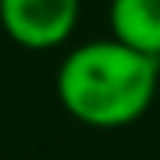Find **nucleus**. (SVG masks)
<instances>
[{
    "instance_id": "2",
    "label": "nucleus",
    "mask_w": 160,
    "mask_h": 160,
    "mask_svg": "<svg viewBox=\"0 0 160 160\" xmlns=\"http://www.w3.org/2000/svg\"><path fill=\"white\" fill-rule=\"evenodd\" d=\"M82 0H0V26L17 46L49 52L72 39Z\"/></svg>"
},
{
    "instance_id": "3",
    "label": "nucleus",
    "mask_w": 160,
    "mask_h": 160,
    "mask_svg": "<svg viewBox=\"0 0 160 160\" xmlns=\"http://www.w3.org/2000/svg\"><path fill=\"white\" fill-rule=\"evenodd\" d=\"M108 23L114 39L160 59V0H111Z\"/></svg>"
},
{
    "instance_id": "1",
    "label": "nucleus",
    "mask_w": 160,
    "mask_h": 160,
    "mask_svg": "<svg viewBox=\"0 0 160 160\" xmlns=\"http://www.w3.org/2000/svg\"><path fill=\"white\" fill-rule=\"evenodd\" d=\"M160 88V59L121 39H88L59 62L56 95L78 124L114 131L147 114Z\"/></svg>"
}]
</instances>
